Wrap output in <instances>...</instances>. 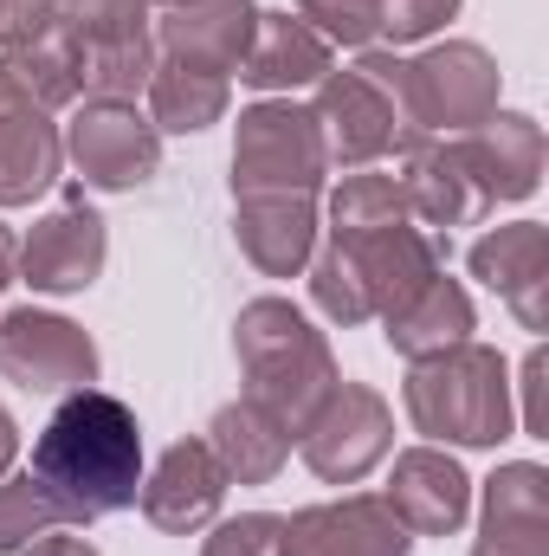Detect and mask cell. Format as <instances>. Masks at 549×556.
Instances as JSON below:
<instances>
[{"mask_svg":"<svg viewBox=\"0 0 549 556\" xmlns=\"http://www.w3.org/2000/svg\"><path fill=\"white\" fill-rule=\"evenodd\" d=\"M33 479L52 498L59 525H98L111 511H130L142 485L137 408L104 389L65 395L33 440Z\"/></svg>","mask_w":549,"mask_h":556,"instance_id":"1","label":"cell"},{"mask_svg":"<svg viewBox=\"0 0 549 556\" xmlns=\"http://www.w3.org/2000/svg\"><path fill=\"white\" fill-rule=\"evenodd\" d=\"M356 72L388 91V104L401 117V149L420 137H465V130H478L498 111V91H505L498 59L485 46H472V39H446V46H426L413 59L362 52Z\"/></svg>","mask_w":549,"mask_h":556,"instance_id":"2","label":"cell"},{"mask_svg":"<svg viewBox=\"0 0 549 556\" xmlns=\"http://www.w3.org/2000/svg\"><path fill=\"white\" fill-rule=\"evenodd\" d=\"M233 356L246 376V402H259L266 415L291 427V440L304 433V420L323 408V395L343 382L330 337L291 304V298H253L233 317Z\"/></svg>","mask_w":549,"mask_h":556,"instance_id":"3","label":"cell"},{"mask_svg":"<svg viewBox=\"0 0 549 556\" xmlns=\"http://www.w3.org/2000/svg\"><path fill=\"white\" fill-rule=\"evenodd\" d=\"M401 402H408L413 433H426L439 446H498L518 433L511 363L485 343H452L439 356L408 363Z\"/></svg>","mask_w":549,"mask_h":556,"instance_id":"4","label":"cell"},{"mask_svg":"<svg viewBox=\"0 0 549 556\" xmlns=\"http://www.w3.org/2000/svg\"><path fill=\"white\" fill-rule=\"evenodd\" d=\"M330 175L310 104L259 98L233 124V194H317Z\"/></svg>","mask_w":549,"mask_h":556,"instance_id":"5","label":"cell"},{"mask_svg":"<svg viewBox=\"0 0 549 556\" xmlns=\"http://www.w3.org/2000/svg\"><path fill=\"white\" fill-rule=\"evenodd\" d=\"M59 142H65V162L78 168V181L98 194H137L162 168V130L149 124V111L124 104V98H78Z\"/></svg>","mask_w":549,"mask_h":556,"instance_id":"6","label":"cell"},{"mask_svg":"<svg viewBox=\"0 0 549 556\" xmlns=\"http://www.w3.org/2000/svg\"><path fill=\"white\" fill-rule=\"evenodd\" d=\"M65 33L85 59V98H124L137 104V91L155 72V13L149 0H59Z\"/></svg>","mask_w":549,"mask_h":556,"instance_id":"7","label":"cell"},{"mask_svg":"<svg viewBox=\"0 0 549 556\" xmlns=\"http://www.w3.org/2000/svg\"><path fill=\"white\" fill-rule=\"evenodd\" d=\"M297 453L323 485H356L395 453V408L369 382H336L323 408L304 420Z\"/></svg>","mask_w":549,"mask_h":556,"instance_id":"8","label":"cell"},{"mask_svg":"<svg viewBox=\"0 0 549 556\" xmlns=\"http://www.w3.org/2000/svg\"><path fill=\"white\" fill-rule=\"evenodd\" d=\"M323 247L349 266V278L362 285V298H369L375 317L401 311L413 291L433 273H446V260H452V240L446 233H426L413 220H395V227H343Z\"/></svg>","mask_w":549,"mask_h":556,"instance_id":"9","label":"cell"},{"mask_svg":"<svg viewBox=\"0 0 549 556\" xmlns=\"http://www.w3.org/2000/svg\"><path fill=\"white\" fill-rule=\"evenodd\" d=\"M0 376L26 395H78L98 382V343L85 324L20 304L0 317Z\"/></svg>","mask_w":549,"mask_h":556,"instance_id":"10","label":"cell"},{"mask_svg":"<svg viewBox=\"0 0 549 556\" xmlns=\"http://www.w3.org/2000/svg\"><path fill=\"white\" fill-rule=\"evenodd\" d=\"M0 72L46 111L85 98V59L65 33L59 0H0Z\"/></svg>","mask_w":549,"mask_h":556,"instance_id":"11","label":"cell"},{"mask_svg":"<svg viewBox=\"0 0 549 556\" xmlns=\"http://www.w3.org/2000/svg\"><path fill=\"white\" fill-rule=\"evenodd\" d=\"M104 260H111V227L85 201V188H65L59 207H46L33 220V233L20 240V278L33 291H52V298L91 291L98 273H104Z\"/></svg>","mask_w":549,"mask_h":556,"instance_id":"12","label":"cell"},{"mask_svg":"<svg viewBox=\"0 0 549 556\" xmlns=\"http://www.w3.org/2000/svg\"><path fill=\"white\" fill-rule=\"evenodd\" d=\"M317 137H323V162L330 168H375L382 155H401V117L388 104V91L375 78H362L356 65L349 72H323L317 78Z\"/></svg>","mask_w":549,"mask_h":556,"instance_id":"13","label":"cell"},{"mask_svg":"<svg viewBox=\"0 0 549 556\" xmlns=\"http://www.w3.org/2000/svg\"><path fill=\"white\" fill-rule=\"evenodd\" d=\"M413 538L382 505V492H349L330 505H304L284 518L278 556H408Z\"/></svg>","mask_w":549,"mask_h":556,"instance_id":"14","label":"cell"},{"mask_svg":"<svg viewBox=\"0 0 549 556\" xmlns=\"http://www.w3.org/2000/svg\"><path fill=\"white\" fill-rule=\"evenodd\" d=\"M472 188L485 194V207L498 201H531L537 181H544V162H549V142H544V124L531 111H491L478 130L452 137Z\"/></svg>","mask_w":549,"mask_h":556,"instance_id":"15","label":"cell"},{"mask_svg":"<svg viewBox=\"0 0 549 556\" xmlns=\"http://www.w3.org/2000/svg\"><path fill=\"white\" fill-rule=\"evenodd\" d=\"M259 26V0H175L155 13V59L233 78Z\"/></svg>","mask_w":549,"mask_h":556,"instance_id":"16","label":"cell"},{"mask_svg":"<svg viewBox=\"0 0 549 556\" xmlns=\"http://www.w3.org/2000/svg\"><path fill=\"white\" fill-rule=\"evenodd\" d=\"M382 505L401 518L408 538H452L472 518V479L446 446H408L395 453Z\"/></svg>","mask_w":549,"mask_h":556,"instance_id":"17","label":"cell"},{"mask_svg":"<svg viewBox=\"0 0 549 556\" xmlns=\"http://www.w3.org/2000/svg\"><path fill=\"white\" fill-rule=\"evenodd\" d=\"M472 278H485L531 337L549 330V227L544 220H511V227H491L472 240L465 253Z\"/></svg>","mask_w":549,"mask_h":556,"instance_id":"18","label":"cell"},{"mask_svg":"<svg viewBox=\"0 0 549 556\" xmlns=\"http://www.w3.org/2000/svg\"><path fill=\"white\" fill-rule=\"evenodd\" d=\"M220 498H227V472H220L207 440H175L155 459V472H142V485H137L142 518L155 531H168V538H188V531L214 525Z\"/></svg>","mask_w":549,"mask_h":556,"instance_id":"19","label":"cell"},{"mask_svg":"<svg viewBox=\"0 0 549 556\" xmlns=\"http://www.w3.org/2000/svg\"><path fill=\"white\" fill-rule=\"evenodd\" d=\"M65 168L52 111L0 72V207H33Z\"/></svg>","mask_w":549,"mask_h":556,"instance_id":"20","label":"cell"},{"mask_svg":"<svg viewBox=\"0 0 549 556\" xmlns=\"http://www.w3.org/2000/svg\"><path fill=\"white\" fill-rule=\"evenodd\" d=\"M317 194H233V240L266 278H297L317 253Z\"/></svg>","mask_w":549,"mask_h":556,"instance_id":"21","label":"cell"},{"mask_svg":"<svg viewBox=\"0 0 549 556\" xmlns=\"http://www.w3.org/2000/svg\"><path fill=\"white\" fill-rule=\"evenodd\" d=\"M472 556H549V472L511 459L485 479V525Z\"/></svg>","mask_w":549,"mask_h":556,"instance_id":"22","label":"cell"},{"mask_svg":"<svg viewBox=\"0 0 549 556\" xmlns=\"http://www.w3.org/2000/svg\"><path fill=\"white\" fill-rule=\"evenodd\" d=\"M472 330H478V311H472V298H465V285L446 273H433L420 291H413L401 311H388L382 317V337H388V350L395 356H439V350H452V343H472Z\"/></svg>","mask_w":549,"mask_h":556,"instance_id":"23","label":"cell"},{"mask_svg":"<svg viewBox=\"0 0 549 556\" xmlns=\"http://www.w3.org/2000/svg\"><path fill=\"white\" fill-rule=\"evenodd\" d=\"M330 65V39H317L297 13H266L259 7V26H253V46L240 59V85L253 91H297V85H317Z\"/></svg>","mask_w":549,"mask_h":556,"instance_id":"24","label":"cell"},{"mask_svg":"<svg viewBox=\"0 0 549 556\" xmlns=\"http://www.w3.org/2000/svg\"><path fill=\"white\" fill-rule=\"evenodd\" d=\"M207 446H214L227 485H272L291 459V427L266 415L259 402H227L207 420Z\"/></svg>","mask_w":549,"mask_h":556,"instance_id":"25","label":"cell"},{"mask_svg":"<svg viewBox=\"0 0 549 556\" xmlns=\"http://www.w3.org/2000/svg\"><path fill=\"white\" fill-rule=\"evenodd\" d=\"M142 91H149V124L168 130V137H201L233 104V85L220 72H194V65H175V59H155Z\"/></svg>","mask_w":549,"mask_h":556,"instance_id":"26","label":"cell"},{"mask_svg":"<svg viewBox=\"0 0 549 556\" xmlns=\"http://www.w3.org/2000/svg\"><path fill=\"white\" fill-rule=\"evenodd\" d=\"M395 220H413L408 194L395 175H375V168H349L330 194V233L343 227H395Z\"/></svg>","mask_w":549,"mask_h":556,"instance_id":"27","label":"cell"},{"mask_svg":"<svg viewBox=\"0 0 549 556\" xmlns=\"http://www.w3.org/2000/svg\"><path fill=\"white\" fill-rule=\"evenodd\" d=\"M46 531H59V511H52V498L39 492V479H33V472L0 479V556L39 544Z\"/></svg>","mask_w":549,"mask_h":556,"instance_id":"28","label":"cell"},{"mask_svg":"<svg viewBox=\"0 0 549 556\" xmlns=\"http://www.w3.org/2000/svg\"><path fill=\"white\" fill-rule=\"evenodd\" d=\"M297 20L330 46H369L375 20H382V0H297Z\"/></svg>","mask_w":549,"mask_h":556,"instance_id":"29","label":"cell"},{"mask_svg":"<svg viewBox=\"0 0 549 556\" xmlns=\"http://www.w3.org/2000/svg\"><path fill=\"white\" fill-rule=\"evenodd\" d=\"M278 538H284V518L246 511V518L214 525V538L201 544V556H278Z\"/></svg>","mask_w":549,"mask_h":556,"instance_id":"30","label":"cell"},{"mask_svg":"<svg viewBox=\"0 0 549 556\" xmlns=\"http://www.w3.org/2000/svg\"><path fill=\"white\" fill-rule=\"evenodd\" d=\"M452 13H459V0H382V20H375V33H388L395 46H413V39L439 33Z\"/></svg>","mask_w":549,"mask_h":556,"instance_id":"31","label":"cell"},{"mask_svg":"<svg viewBox=\"0 0 549 556\" xmlns=\"http://www.w3.org/2000/svg\"><path fill=\"white\" fill-rule=\"evenodd\" d=\"M511 389H524V415H518V427H524V433H549L544 427V350L524 356V382H511Z\"/></svg>","mask_w":549,"mask_h":556,"instance_id":"32","label":"cell"},{"mask_svg":"<svg viewBox=\"0 0 549 556\" xmlns=\"http://www.w3.org/2000/svg\"><path fill=\"white\" fill-rule=\"evenodd\" d=\"M20 556H98V551H91L85 538H65V531H46L39 544H26Z\"/></svg>","mask_w":549,"mask_h":556,"instance_id":"33","label":"cell"},{"mask_svg":"<svg viewBox=\"0 0 549 556\" xmlns=\"http://www.w3.org/2000/svg\"><path fill=\"white\" fill-rule=\"evenodd\" d=\"M7 285H20V240H13V227H0V291Z\"/></svg>","mask_w":549,"mask_h":556,"instance_id":"34","label":"cell"},{"mask_svg":"<svg viewBox=\"0 0 549 556\" xmlns=\"http://www.w3.org/2000/svg\"><path fill=\"white\" fill-rule=\"evenodd\" d=\"M13 453H20V427H13L7 408H0V479H7V466H13Z\"/></svg>","mask_w":549,"mask_h":556,"instance_id":"35","label":"cell"},{"mask_svg":"<svg viewBox=\"0 0 549 556\" xmlns=\"http://www.w3.org/2000/svg\"><path fill=\"white\" fill-rule=\"evenodd\" d=\"M162 7H175V0H162Z\"/></svg>","mask_w":549,"mask_h":556,"instance_id":"36","label":"cell"}]
</instances>
